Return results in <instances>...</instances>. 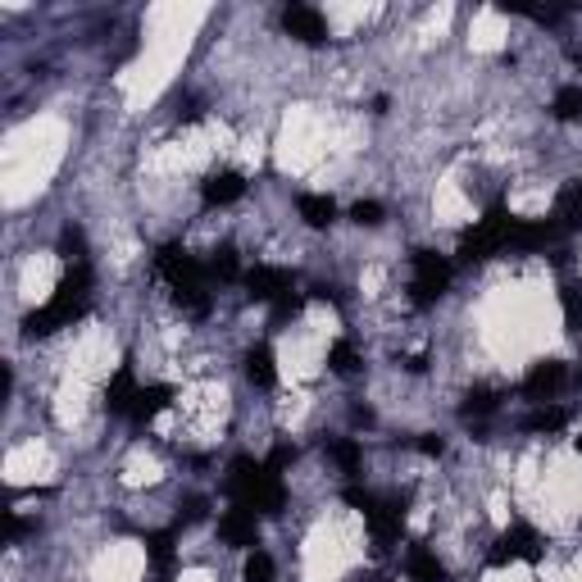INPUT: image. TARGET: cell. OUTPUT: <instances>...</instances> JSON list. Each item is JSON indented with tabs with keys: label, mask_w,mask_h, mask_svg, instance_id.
I'll return each mask as SVG.
<instances>
[{
	"label": "cell",
	"mask_w": 582,
	"mask_h": 582,
	"mask_svg": "<svg viewBox=\"0 0 582 582\" xmlns=\"http://www.w3.org/2000/svg\"><path fill=\"white\" fill-rule=\"evenodd\" d=\"M218 537H223L228 546H255V509H246V505L228 509V514L218 519Z\"/></svg>",
	"instance_id": "cell-1"
},
{
	"label": "cell",
	"mask_w": 582,
	"mask_h": 582,
	"mask_svg": "<svg viewBox=\"0 0 582 582\" xmlns=\"http://www.w3.org/2000/svg\"><path fill=\"white\" fill-rule=\"evenodd\" d=\"M282 24H286V33H291V37H301V42H310V46L328 37L324 19H319L315 10H306V5H291V10L282 15Z\"/></svg>",
	"instance_id": "cell-2"
},
{
	"label": "cell",
	"mask_w": 582,
	"mask_h": 582,
	"mask_svg": "<svg viewBox=\"0 0 582 582\" xmlns=\"http://www.w3.org/2000/svg\"><path fill=\"white\" fill-rule=\"evenodd\" d=\"M564 383V364H555V360H546V364H537L532 373H528V396H550L555 387Z\"/></svg>",
	"instance_id": "cell-3"
},
{
	"label": "cell",
	"mask_w": 582,
	"mask_h": 582,
	"mask_svg": "<svg viewBox=\"0 0 582 582\" xmlns=\"http://www.w3.org/2000/svg\"><path fill=\"white\" fill-rule=\"evenodd\" d=\"M246 191V182L237 178V173H214L209 182H205V200L209 205H228V200H237Z\"/></svg>",
	"instance_id": "cell-4"
},
{
	"label": "cell",
	"mask_w": 582,
	"mask_h": 582,
	"mask_svg": "<svg viewBox=\"0 0 582 582\" xmlns=\"http://www.w3.org/2000/svg\"><path fill=\"white\" fill-rule=\"evenodd\" d=\"M410 577L414 582H446V568H441V559L432 555V550H410Z\"/></svg>",
	"instance_id": "cell-5"
},
{
	"label": "cell",
	"mask_w": 582,
	"mask_h": 582,
	"mask_svg": "<svg viewBox=\"0 0 582 582\" xmlns=\"http://www.w3.org/2000/svg\"><path fill=\"white\" fill-rule=\"evenodd\" d=\"M246 378H250L255 387H273V355H268L264 346L246 355Z\"/></svg>",
	"instance_id": "cell-6"
},
{
	"label": "cell",
	"mask_w": 582,
	"mask_h": 582,
	"mask_svg": "<svg viewBox=\"0 0 582 582\" xmlns=\"http://www.w3.org/2000/svg\"><path fill=\"white\" fill-rule=\"evenodd\" d=\"M301 214L310 228H328L333 223V200L328 196H301Z\"/></svg>",
	"instance_id": "cell-7"
},
{
	"label": "cell",
	"mask_w": 582,
	"mask_h": 582,
	"mask_svg": "<svg viewBox=\"0 0 582 582\" xmlns=\"http://www.w3.org/2000/svg\"><path fill=\"white\" fill-rule=\"evenodd\" d=\"M246 582H273V559L264 550H250L246 559Z\"/></svg>",
	"instance_id": "cell-8"
},
{
	"label": "cell",
	"mask_w": 582,
	"mask_h": 582,
	"mask_svg": "<svg viewBox=\"0 0 582 582\" xmlns=\"http://www.w3.org/2000/svg\"><path fill=\"white\" fill-rule=\"evenodd\" d=\"M555 114H559V119H577V114H582V87H568V92H559V101H555Z\"/></svg>",
	"instance_id": "cell-9"
},
{
	"label": "cell",
	"mask_w": 582,
	"mask_h": 582,
	"mask_svg": "<svg viewBox=\"0 0 582 582\" xmlns=\"http://www.w3.org/2000/svg\"><path fill=\"white\" fill-rule=\"evenodd\" d=\"M328 360H333V369H337V373H355V351H351V346H333V355H328Z\"/></svg>",
	"instance_id": "cell-10"
},
{
	"label": "cell",
	"mask_w": 582,
	"mask_h": 582,
	"mask_svg": "<svg viewBox=\"0 0 582 582\" xmlns=\"http://www.w3.org/2000/svg\"><path fill=\"white\" fill-rule=\"evenodd\" d=\"M351 214H355V223H378V214H383V209H378L373 200H360Z\"/></svg>",
	"instance_id": "cell-11"
}]
</instances>
